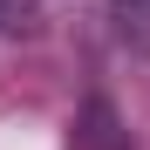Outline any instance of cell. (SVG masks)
Here are the masks:
<instances>
[]
</instances>
